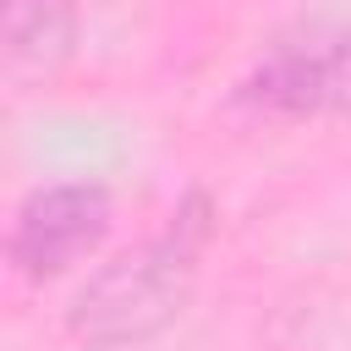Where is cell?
<instances>
[{
    "instance_id": "cell-1",
    "label": "cell",
    "mask_w": 351,
    "mask_h": 351,
    "mask_svg": "<svg viewBox=\"0 0 351 351\" xmlns=\"http://www.w3.org/2000/svg\"><path fill=\"white\" fill-rule=\"evenodd\" d=\"M208 241H214V203L208 192H186L159 236L110 258L99 274H88L66 318L71 335L93 351H121L170 329L192 302Z\"/></svg>"
},
{
    "instance_id": "cell-2",
    "label": "cell",
    "mask_w": 351,
    "mask_h": 351,
    "mask_svg": "<svg viewBox=\"0 0 351 351\" xmlns=\"http://www.w3.org/2000/svg\"><path fill=\"white\" fill-rule=\"evenodd\" d=\"M236 99L274 121H313L351 110V16L313 22L280 38L236 88Z\"/></svg>"
},
{
    "instance_id": "cell-3",
    "label": "cell",
    "mask_w": 351,
    "mask_h": 351,
    "mask_svg": "<svg viewBox=\"0 0 351 351\" xmlns=\"http://www.w3.org/2000/svg\"><path fill=\"white\" fill-rule=\"evenodd\" d=\"M110 225H115V197L104 181H55L16 203L5 252L22 280L44 285V280H60L66 269H77L82 258H93L104 247Z\"/></svg>"
},
{
    "instance_id": "cell-4",
    "label": "cell",
    "mask_w": 351,
    "mask_h": 351,
    "mask_svg": "<svg viewBox=\"0 0 351 351\" xmlns=\"http://www.w3.org/2000/svg\"><path fill=\"white\" fill-rule=\"evenodd\" d=\"M82 27V0H0V55L11 82H49Z\"/></svg>"
}]
</instances>
